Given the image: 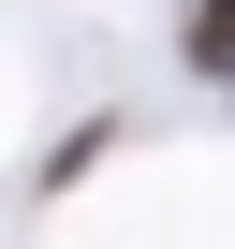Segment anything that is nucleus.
<instances>
[{
  "instance_id": "nucleus-1",
  "label": "nucleus",
  "mask_w": 235,
  "mask_h": 249,
  "mask_svg": "<svg viewBox=\"0 0 235 249\" xmlns=\"http://www.w3.org/2000/svg\"><path fill=\"white\" fill-rule=\"evenodd\" d=\"M176 59L206 88H235V0H176Z\"/></svg>"
}]
</instances>
